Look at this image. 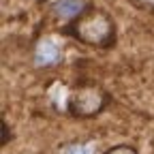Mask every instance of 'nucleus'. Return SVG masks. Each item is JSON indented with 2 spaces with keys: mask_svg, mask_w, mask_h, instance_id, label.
<instances>
[{
  "mask_svg": "<svg viewBox=\"0 0 154 154\" xmlns=\"http://www.w3.org/2000/svg\"><path fill=\"white\" fill-rule=\"evenodd\" d=\"M101 154H139V150L135 148V146H131V143H116V146L107 148Z\"/></svg>",
  "mask_w": 154,
  "mask_h": 154,
  "instance_id": "obj_6",
  "label": "nucleus"
},
{
  "mask_svg": "<svg viewBox=\"0 0 154 154\" xmlns=\"http://www.w3.org/2000/svg\"><path fill=\"white\" fill-rule=\"evenodd\" d=\"M109 101L111 96L101 84L82 82L69 92L66 111L77 120H88V118H96L99 113H103Z\"/></svg>",
  "mask_w": 154,
  "mask_h": 154,
  "instance_id": "obj_2",
  "label": "nucleus"
},
{
  "mask_svg": "<svg viewBox=\"0 0 154 154\" xmlns=\"http://www.w3.org/2000/svg\"><path fill=\"white\" fill-rule=\"evenodd\" d=\"M32 60H34V66L38 69H47V66H56L58 62L62 60V47L58 41L45 36L36 43L34 47V54H32Z\"/></svg>",
  "mask_w": 154,
  "mask_h": 154,
  "instance_id": "obj_3",
  "label": "nucleus"
},
{
  "mask_svg": "<svg viewBox=\"0 0 154 154\" xmlns=\"http://www.w3.org/2000/svg\"><path fill=\"white\" fill-rule=\"evenodd\" d=\"M64 34L73 36L77 43L88 47L111 49L118 41V24L109 11L90 5L75 22L64 26Z\"/></svg>",
  "mask_w": 154,
  "mask_h": 154,
  "instance_id": "obj_1",
  "label": "nucleus"
},
{
  "mask_svg": "<svg viewBox=\"0 0 154 154\" xmlns=\"http://www.w3.org/2000/svg\"><path fill=\"white\" fill-rule=\"evenodd\" d=\"M60 154H96V146L92 141H69L60 148Z\"/></svg>",
  "mask_w": 154,
  "mask_h": 154,
  "instance_id": "obj_5",
  "label": "nucleus"
},
{
  "mask_svg": "<svg viewBox=\"0 0 154 154\" xmlns=\"http://www.w3.org/2000/svg\"><path fill=\"white\" fill-rule=\"evenodd\" d=\"M11 139H13V131H11L9 122L2 118V120H0V143H2V146H7Z\"/></svg>",
  "mask_w": 154,
  "mask_h": 154,
  "instance_id": "obj_7",
  "label": "nucleus"
},
{
  "mask_svg": "<svg viewBox=\"0 0 154 154\" xmlns=\"http://www.w3.org/2000/svg\"><path fill=\"white\" fill-rule=\"evenodd\" d=\"M36 2H45V0H36Z\"/></svg>",
  "mask_w": 154,
  "mask_h": 154,
  "instance_id": "obj_8",
  "label": "nucleus"
},
{
  "mask_svg": "<svg viewBox=\"0 0 154 154\" xmlns=\"http://www.w3.org/2000/svg\"><path fill=\"white\" fill-rule=\"evenodd\" d=\"M90 7L88 0H54L51 7H49V13L62 24H71L79 17L86 9Z\"/></svg>",
  "mask_w": 154,
  "mask_h": 154,
  "instance_id": "obj_4",
  "label": "nucleus"
}]
</instances>
